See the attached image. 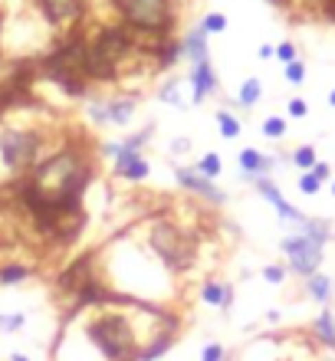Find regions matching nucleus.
Here are the masks:
<instances>
[{
	"label": "nucleus",
	"instance_id": "2eb2a0df",
	"mask_svg": "<svg viewBox=\"0 0 335 361\" xmlns=\"http://www.w3.org/2000/svg\"><path fill=\"white\" fill-rule=\"evenodd\" d=\"M312 335H316L319 345H325L329 351H335V318H332L329 309H322L319 316H316V322H312Z\"/></svg>",
	"mask_w": 335,
	"mask_h": 361
},
{
	"label": "nucleus",
	"instance_id": "5701e85b",
	"mask_svg": "<svg viewBox=\"0 0 335 361\" xmlns=\"http://www.w3.org/2000/svg\"><path fill=\"white\" fill-rule=\"evenodd\" d=\"M27 329V312H0V335H16Z\"/></svg>",
	"mask_w": 335,
	"mask_h": 361
},
{
	"label": "nucleus",
	"instance_id": "f8f14e48",
	"mask_svg": "<svg viewBox=\"0 0 335 361\" xmlns=\"http://www.w3.org/2000/svg\"><path fill=\"white\" fill-rule=\"evenodd\" d=\"M257 191H259V197H263V200H270L276 211H279V217H283L286 224H296V226H303V224H305V213H303V211H296L290 200L279 194V187H276V184H273L270 178L257 180Z\"/></svg>",
	"mask_w": 335,
	"mask_h": 361
},
{
	"label": "nucleus",
	"instance_id": "1a4fd4ad",
	"mask_svg": "<svg viewBox=\"0 0 335 361\" xmlns=\"http://www.w3.org/2000/svg\"><path fill=\"white\" fill-rule=\"evenodd\" d=\"M187 86H191V102H194V106L207 102L211 95H220V79H217L213 62L204 60V62L187 66Z\"/></svg>",
	"mask_w": 335,
	"mask_h": 361
},
{
	"label": "nucleus",
	"instance_id": "4c0bfd02",
	"mask_svg": "<svg viewBox=\"0 0 335 361\" xmlns=\"http://www.w3.org/2000/svg\"><path fill=\"white\" fill-rule=\"evenodd\" d=\"M332 194H335V180H332Z\"/></svg>",
	"mask_w": 335,
	"mask_h": 361
},
{
	"label": "nucleus",
	"instance_id": "9d476101",
	"mask_svg": "<svg viewBox=\"0 0 335 361\" xmlns=\"http://www.w3.org/2000/svg\"><path fill=\"white\" fill-rule=\"evenodd\" d=\"M237 165H240V178L257 184V180L273 174L276 158L273 154H263V151H257V148H244L240 154H237Z\"/></svg>",
	"mask_w": 335,
	"mask_h": 361
},
{
	"label": "nucleus",
	"instance_id": "7c9ffc66",
	"mask_svg": "<svg viewBox=\"0 0 335 361\" xmlns=\"http://www.w3.org/2000/svg\"><path fill=\"white\" fill-rule=\"evenodd\" d=\"M200 361H224V345L220 342H207L200 348Z\"/></svg>",
	"mask_w": 335,
	"mask_h": 361
},
{
	"label": "nucleus",
	"instance_id": "72a5a7b5",
	"mask_svg": "<svg viewBox=\"0 0 335 361\" xmlns=\"http://www.w3.org/2000/svg\"><path fill=\"white\" fill-rule=\"evenodd\" d=\"M187 148H191V138H184V135H178L174 141H171V154H187Z\"/></svg>",
	"mask_w": 335,
	"mask_h": 361
},
{
	"label": "nucleus",
	"instance_id": "ddd939ff",
	"mask_svg": "<svg viewBox=\"0 0 335 361\" xmlns=\"http://www.w3.org/2000/svg\"><path fill=\"white\" fill-rule=\"evenodd\" d=\"M233 286L230 283H220V279H204L200 283V302L211 305V309H220V312H230L233 305Z\"/></svg>",
	"mask_w": 335,
	"mask_h": 361
},
{
	"label": "nucleus",
	"instance_id": "6ab92c4d",
	"mask_svg": "<svg viewBox=\"0 0 335 361\" xmlns=\"http://www.w3.org/2000/svg\"><path fill=\"white\" fill-rule=\"evenodd\" d=\"M305 292L316 302H329V296H332V279H329L325 272H312V276L305 279Z\"/></svg>",
	"mask_w": 335,
	"mask_h": 361
},
{
	"label": "nucleus",
	"instance_id": "e433bc0d",
	"mask_svg": "<svg viewBox=\"0 0 335 361\" xmlns=\"http://www.w3.org/2000/svg\"><path fill=\"white\" fill-rule=\"evenodd\" d=\"M329 106H332V108H335V89H332V92H329Z\"/></svg>",
	"mask_w": 335,
	"mask_h": 361
},
{
	"label": "nucleus",
	"instance_id": "dca6fc26",
	"mask_svg": "<svg viewBox=\"0 0 335 361\" xmlns=\"http://www.w3.org/2000/svg\"><path fill=\"white\" fill-rule=\"evenodd\" d=\"M33 276H36V270L27 263H3L0 266V286H16V283H27Z\"/></svg>",
	"mask_w": 335,
	"mask_h": 361
},
{
	"label": "nucleus",
	"instance_id": "bb28decb",
	"mask_svg": "<svg viewBox=\"0 0 335 361\" xmlns=\"http://www.w3.org/2000/svg\"><path fill=\"white\" fill-rule=\"evenodd\" d=\"M283 75H286L290 86H303L305 82V62L296 60V62H290V66H283Z\"/></svg>",
	"mask_w": 335,
	"mask_h": 361
},
{
	"label": "nucleus",
	"instance_id": "f3484780",
	"mask_svg": "<svg viewBox=\"0 0 335 361\" xmlns=\"http://www.w3.org/2000/svg\"><path fill=\"white\" fill-rule=\"evenodd\" d=\"M259 99H263V82H259L257 75H250L244 86L237 89V106H240V108H253Z\"/></svg>",
	"mask_w": 335,
	"mask_h": 361
},
{
	"label": "nucleus",
	"instance_id": "a211bd4d",
	"mask_svg": "<svg viewBox=\"0 0 335 361\" xmlns=\"http://www.w3.org/2000/svg\"><path fill=\"white\" fill-rule=\"evenodd\" d=\"M213 121H217V128H220V138H227V141L240 138V132H244V121L237 119L233 112H227V108H220V112L213 115Z\"/></svg>",
	"mask_w": 335,
	"mask_h": 361
},
{
	"label": "nucleus",
	"instance_id": "0eeeda50",
	"mask_svg": "<svg viewBox=\"0 0 335 361\" xmlns=\"http://www.w3.org/2000/svg\"><path fill=\"white\" fill-rule=\"evenodd\" d=\"M171 174H174V180H178V187H181V191L200 197V200H204V204H211V207H224V204L230 200V194L224 191V187H217L211 178H200L194 167L174 165V167H171Z\"/></svg>",
	"mask_w": 335,
	"mask_h": 361
},
{
	"label": "nucleus",
	"instance_id": "aec40b11",
	"mask_svg": "<svg viewBox=\"0 0 335 361\" xmlns=\"http://www.w3.org/2000/svg\"><path fill=\"white\" fill-rule=\"evenodd\" d=\"M194 171H198L200 178H220V171H224V161H220V154L217 151H204L198 158V165H194Z\"/></svg>",
	"mask_w": 335,
	"mask_h": 361
},
{
	"label": "nucleus",
	"instance_id": "412c9836",
	"mask_svg": "<svg viewBox=\"0 0 335 361\" xmlns=\"http://www.w3.org/2000/svg\"><path fill=\"white\" fill-rule=\"evenodd\" d=\"M299 233H305L309 240H316V243H325V240H329V233H332V226H329V220H319V217H305V224L299 226Z\"/></svg>",
	"mask_w": 335,
	"mask_h": 361
},
{
	"label": "nucleus",
	"instance_id": "2f4dec72",
	"mask_svg": "<svg viewBox=\"0 0 335 361\" xmlns=\"http://www.w3.org/2000/svg\"><path fill=\"white\" fill-rule=\"evenodd\" d=\"M286 112H290V119H305V115H309V106H305V99H290Z\"/></svg>",
	"mask_w": 335,
	"mask_h": 361
},
{
	"label": "nucleus",
	"instance_id": "f03ea898",
	"mask_svg": "<svg viewBox=\"0 0 335 361\" xmlns=\"http://www.w3.org/2000/svg\"><path fill=\"white\" fill-rule=\"evenodd\" d=\"M89 342L106 361H138L141 355V342H138L135 329H132V318L122 312H102L86 325Z\"/></svg>",
	"mask_w": 335,
	"mask_h": 361
},
{
	"label": "nucleus",
	"instance_id": "b1692460",
	"mask_svg": "<svg viewBox=\"0 0 335 361\" xmlns=\"http://www.w3.org/2000/svg\"><path fill=\"white\" fill-rule=\"evenodd\" d=\"M290 161L299 167V171H312V165H316L319 158H316V148H312V145H299V148L290 154Z\"/></svg>",
	"mask_w": 335,
	"mask_h": 361
},
{
	"label": "nucleus",
	"instance_id": "473e14b6",
	"mask_svg": "<svg viewBox=\"0 0 335 361\" xmlns=\"http://www.w3.org/2000/svg\"><path fill=\"white\" fill-rule=\"evenodd\" d=\"M312 174H316V178L325 184V180L332 178V165H325V161H316V165H312Z\"/></svg>",
	"mask_w": 335,
	"mask_h": 361
},
{
	"label": "nucleus",
	"instance_id": "6e6552de",
	"mask_svg": "<svg viewBox=\"0 0 335 361\" xmlns=\"http://www.w3.org/2000/svg\"><path fill=\"white\" fill-rule=\"evenodd\" d=\"M36 7L46 16V23L56 27V30H73L82 20V10H86L82 0H36Z\"/></svg>",
	"mask_w": 335,
	"mask_h": 361
},
{
	"label": "nucleus",
	"instance_id": "c9c22d12",
	"mask_svg": "<svg viewBox=\"0 0 335 361\" xmlns=\"http://www.w3.org/2000/svg\"><path fill=\"white\" fill-rule=\"evenodd\" d=\"M10 361H33V358H27L23 351H10Z\"/></svg>",
	"mask_w": 335,
	"mask_h": 361
},
{
	"label": "nucleus",
	"instance_id": "c85d7f7f",
	"mask_svg": "<svg viewBox=\"0 0 335 361\" xmlns=\"http://www.w3.org/2000/svg\"><path fill=\"white\" fill-rule=\"evenodd\" d=\"M276 60L283 62V66H290V62L299 60V53H296V43H290V40H283V43L276 46Z\"/></svg>",
	"mask_w": 335,
	"mask_h": 361
},
{
	"label": "nucleus",
	"instance_id": "a878e982",
	"mask_svg": "<svg viewBox=\"0 0 335 361\" xmlns=\"http://www.w3.org/2000/svg\"><path fill=\"white\" fill-rule=\"evenodd\" d=\"M200 30H204V33H224V30H227V16L217 14V10L204 14V20H200Z\"/></svg>",
	"mask_w": 335,
	"mask_h": 361
},
{
	"label": "nucleus",
	"instance_id": "c756f323",
	"mask_svg": "<svg viewBox=\"0 0 335 361\" xmlns=\"http://www.w3.org/2000/svg\"><path fill=\"white\" fill-rule=\"evenodd\" d=\"M263 279H266V283H273V286L286 283V266H279V263H270V266H263Z\"/></svg>",
	"mask_w": 335,
	"mask_h": 361
},
{
	"label": "nucleus",
	"instance_id": "f704fd0d",
	"mask_svg": "<svg viewBox=\"0 0 335 361\" xmlns=\"http://www.w3.org/2000/svg\"><path fill=\"white\" fill-rule=\"evenodd\" d=\"M257 56H259V60H273V56H276V46L263 43V46H259V49H257Z\"/></svg>",
	"mask_w": 335,
	"mask_h": 361
},
{
	"label": "nucleus",
	"instance_id": "7ed1b4c3",
	"mask_svg": "<svg viewBox=\"0 0 335 361\" xmlns=\"http://www.w3.org/2000/svg\"><path fill=\"white\" fill-rule=\"evenodd\" d=\"M148 250L158 256V263H165V270L171 272H187L198 253V243H191V237L181 230V224L158 217L148 224Z\"/></svg>",
	"mask_w": 335,
	"mask_h": 361
},
{
	"label": "nucleus",
	"instance_id": "cd10ccee",
	"mask_svg": "<svg viewBox=\"0 0 335 361\" xmlns=\"http://www.w3.org/2000/svg\"><path fill=\"white\" fill-rule=\"evenodd\" d=\"M299 191H303V194H319L322 191V180L316 178V174H312V171H303V174H299Z\"/></svg>",
	"mask_w": 335,
	"mask_h": 361
},
{
	"label": "nucleus",
	"instance_id": "423d86ee",
	"mask_svg": "<svg viewBox=\"0 0 335 361\" xmlns=\"http://www.w3.org/2000/svg\"><path fill=\"white\" fill-rule=\"evenodd\" d=\"M279 250H283V256L290 259V270L296 272V276L309 279L312 272H319V266H322V243L309 240L305 233H290V237H283Z\"/></svg>",
	"mask_w": 335,
	"mask_h": 361
},
{
	"label": "nucleus",
	"instance_id": "f257e3e1",
	"mask_svg": "<svg viewBox=\"0 0 335 361\" xmlns=\"http://www.w3.org/2000/svg\"><path fill=\"white\" fill-rule=\"evenodd\" d=\"M115 14L122 20V27L138 33L141 40H148L154 56V46L171 40L178 14H174V0H112Z\"/></svg>",
	"mask_w": 335,
	"mask_h": 361
},
{
	"label": "nucleus",
	"instance_id": "393cba45",
	"mask_svg": "<svg viewBox=\"0 0 335 361\" xmlns=\"http://www.w3.org/2000/svg\"><path fill=\"white\" fill-rule=\"evenodd\" d=\"M263 138H273V141H279V138L286 135V119H279V115H270V119H263Z\"/></svg>",
	"mask_w": 335,
	"mask_h": 361
},
{
	"label": "nucleus",
	"instance_id": "20e7f679",
	"mask_svg": "<svg viewBox=\"0 0 335 361\" xmlns=\"http://www.w3.org/2000/svg\"><path fill=\"white\" fill-rule=\"evenodd\" d=\"M46 148V135L40 128H23V125H3L0 128V161L10 174L27 178L40 165Z\"/></svg>",
	"mask_w": 335,
	"mask_h": 361
},
{
	"label": "nucleus",
	"instance_id": "9b49d317",
	"mask_svg": "<svg viewBox=\"0 0 335 361\" xmlns=\"http://www.w3.org/2000/svg\"><path fill=\"white\" fill-rule=\"evenodd\" d=\"M112 174L128 180V184H141V180H148V174H152V165L141 158V151H122L115 158V165H112Z\"/></svg>",
	"mask_w": 335,
	"mask_h": 361
},
{
	"label": "nucleus",
	"instance_id": "39448f33",
	"mask_svg": "<svg viewBox=\"0 0 335 361\" xmlns=\"http://www.w3.org/2000/svg\"><path fill=\"white\" fill-rule=\"evenodd\" d=\"M135 108V95H99V99L86 102V119L99 128H122V125H132Z\"/></svg>",
	"mask_w": 335,
	"mask_h": 361
},
{
	"label": "nucleus",
	"instance_id": "4be33fe9",
	"mask_svg": "<svg viewBox=\"0 0 335 361\" xmlns=\"http://www.w3.org/2000/svg\"><path fill=\"white\" fill-rule=\"evenodd\" d=\"M184 82H178V79H168L165 86L158 89V102H165V106H174V108H184Z\"/></svg>",
	"mask_w": 335,
	"mask_h": 361
},
{
	"label": "nucleus",
	"instance_id": "4468645a",
	"mask_svg": "<svg viewBox=\"0 0 335 361\" xmlns=\"http://www.w3.org/2000/svg\"><path fill=\"white\" fill-rule=\"evenodd\" d=\"M181 60L187 62V66L211 60V49H207V33L200 30V27H191V30L181 36Z\"/></svg>",
	"mask_w": 335,
	"mask_h": 361
},
{
	"label": "nucleus",
	"instance_id": "58836bf2",
	"mask_svg": "<svg viewBox=\"0 0 335 361\" xmlns=\"http://www.w3.org/2000/svg\"><path fill=\"white\" fill-rule=\"evenodd\" d=\"M0 27H3V20H0Z\"/></svg>",
	"mask_w": 335,
	"mask_h": 361
}]
</instances>
